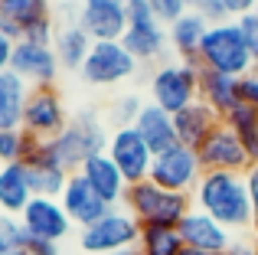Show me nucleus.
Listing matches in <instances>:
<instances>
[{
	"label": "nucleus",
	"mask_w": 258,
	"mask_h": 255,
	"mask_svg": "<svg viewBox=\"0 0 258 255\" xmlns=\"http://www.w3.org/2000/svg\"><path fill=\"white\" fill-rule=\"evenodd\" d=\"M193 206L226 226L232 236L252 229V197L245 173H216L206 170L193 190Z\"/></svg>",
	"instance_id": "obj_1"
},
{
	"label": "nucleus",
	"mask_w": 258,
	"mask_h": 255,
	"mask_svg": "<svg viewBox=\"0 0 258 255\" xmlns=\"http://www.w3.org/2000/svg\"><path fill=\"white\" fill-rule=\"evenodd\" d=\"M121 206H124L141 226H167V229H176V226L186 219V213L193 210V197H189V193L160 190L154 180H141V183L127 186Z\"/></svg>",
	"instance_id": "obj_2"
},
{
	"label": "nucleus",
	"mask_w": 258,
	"mask_h": 255,
	"mask_svg": "<svg viewBox=\"0 0 258 255\" xmlns=\"http://www.w3.org/2000/svg\"><path fill=\"white\" fill-rule=\"evenodd\" d=\"M108 141H111V134H108L101 115L95 108H82L69 118L66 131L59 134V138H52L49 144H52V151H56L59 164L69 173H79L88 157L108 151Z\"/></svg>",
	"instance_id": "obj_3"
},
{
	"label": "nucleus",
	"mask_w": 258,
	"mask_h": 255,
	"mask_svg": "<svg viewBox=\"0 0 258 255\" xmlns=\"http://www.w3.org/2000/svg\"><path fill=\"white\" fill-rule=\"evenodd\" d=\"M196 62L209 72H222V76L242 79L248 69H252V56L245 49V39H242L239 20H229V23H216L209 26L206 39L200 46V59Z\"/></svg>",
	"instance_id": "obj_4"
},
{
	"label": "nucleus",
	"mask_w": 258,
	"mask_h": 255,
	"mask_svg": "<svg viewBox=\"0 0 258 255\" xmlns=\"http://www.w3.org/2000/svg\"><path fill=\"white\" fill-rule=\"evenodd\" d=\"M141 239V223L124 210L111 206L98 223L79 229V249L85 255H114L121 249H131Z\"/></svg>",
	"instance_id": "obj_5"
},
{
	"label": "nucleus",
	"mask_w": 258,
	"mask_h": 255,
	"mask_svg": "<svg viewBox=\"0 0 258 255\" xmlns=\"http://www.w3.org/2000/svg\"><path fill=\"white\" fill-rule=\"evenodd\" d=\"M200 98V62H167L151 76V102L157 108L183 111L186 105H193Z\"/></svg>",
	"instance_id": "obj_6"
},
{
	"label": "nucleus",
	"mask_w": 258,
	"mask_h": 255,
	"mask_svg": "<svg viewBox=\"0 0 258 255\" xmlns=\"http://www.w3.org/2000/svg\"><path fill=\"white\" fill-rule=\"evenodd\" d=\"M124 49L131 52L138 62H157L164 56L167 43V26L154 17L147 0H127V30L121 36Z\"/></svg>",
	"instance_id": "obj_7"
},
{
	"label": "nucleus",
	"mask_w": 258,
	"mask_h": 255,
	"mask_svg": "<svg viewBox=\"0 0 258 255\" xmlns=\"http://www.w3.org/2000/svg\"><path fill=\"white\" fill-rule=\"evenodd\" d=\"M66 124H69V108H66L56 85L30 89L26 108H23V131L39 141H52L66 131Z\"/></svg>",
	"instance_id": "obj_8"
},
{
	"label": "nucleus",
	"mask_w": 258,
	"mask_h": 255,
	"mask_svg": "<svg viewBox=\"0 0 258 255\" xmlns=\"http://www.w3.org/2000/svg\"><path fill=\"white\" fill-rule=\"evenodd\" d=\"M203 173L206 170H203V164H200V154H196L193 147H183V144L157 154V157H154V167H151V180L160 190L189 193V197H193V190H196Z\"/></svg>",
	"instance_id": "obj_9"
},
{
	"label": "nucleus",
	"mask_w": 258,
	"mask_h": 255,
	"mask_svg": "<svg viewBox=\"0 0 258 255\" xmlns=\"http://www.w3.org/2000/svg\"><path fill=\"white\" fill-rule=\"evenodd\" d=\"M138 69H141V62L124 49V43H95L82 66V79L88 85L105 89V85L127 82Z\"/></svg>",
	"instance_id": "obj_10"
},
{
	"label": "nucleus",
	"mask_w": 258,
	"mask_h": 255,
	"mask_svg": "<svg viewBox=\"0 0 258 255\" xmlns=\"http://www.w3.org/2000/svg\"><path fill=\"white\" fill-rule=\"evenodd\" d=\"M196 154H200L203 170H216V173H248L255 167L252 157H248V151H245V144H242V141L235 138V131L226 128V124L216 128V131L196 147Z\"/></svg>",
	"instance_id": "obj_11"
},
{
	"label": "nucleus",
	"mask_w": 258,
	"mask_h": 255,
	"mask_svg": "<svg viewBox=\"0 0 258 255\" xmlns=\"http://www.w3.org/2000/svg\"><path fill=\"white\" fill-rule=\"evenodd\" d=\"M108 157L114 160V167H118L121 177L127 180V186L141 183V180H151L154 154L134 128H114L111 141H108Z\"/></svg>",
	"instance_id": "obj_12"
},
{
	"label": "nucleus",
	"mask_w": 258,
	"mask_h": 255,
	"mask_svg": "<svg viewBox=\"0 0 258 255\" xmlns=\"http://www.w3.org/2000/svg\"><path fill=\"white\" fill-rule=\"evenodd\" d=\"M59 56L52 46L46 43H30V39H17L10 56V72H17L30 89L36 85H56L59 79Z\"/></svg>",
	"instance_id": "obj_13"
},
{
	"label": "nucleus",
	"mask_w": 258,
	"mask_h": 255,
	"mask_svg": "<svg viewBox=\"0 0 258 255\" xmlns=\"http://www.w3.org/2000/svg\"><path fill=\"white\" fill-rule=\"evenodd\" d=\"M20 223L30 236H39V239H49V242H62L76 226H72L69 213L62 210V203L52 197H33L30 206L20 213Z\"/></svg>",
	"instance_id": "obj_14"
},
{
	"label": "nucleus",
	"mask_w": 258,
	"mask_h": 255,
	"mask_svg": "<svg viewBox=\"0 0 258 255\" xmlns=\"http://www.w3.org/2000/svg\"><path fill=\"white\" fill-rule=\"evenodd\" d=\"M176 232H180L186 249H200V252H213V255H222L235 239L226 226H219L213 216H206V213L196 210V206L186 213V219L176 226Z\"/></svg>",
	"instance_id": "obj_15"
},
{
	"label": "nucleus",
	"mask_w": 258,
	"mask_h": 255,
	"mask_svg": "<svg viewBox=\"0 0 258 255\" xmlns=\"http://www.w3.org/2000/svg\"><path fill=\"white\" fill-rule=\"evenodd\" d=\"M59 203H62V210L69 213L72 226H79V229H85V226L98 223L101 216H105L111 206L105 203V200L98 197V193L88 186V180L82 177V173H72L69 183H66L62 197H59Z\"/></svg>",
	"instance_id": "obj_16"
},
{
	"label": "nucleus",
	"mask_w": 258,
	"mask_h": 255,
	"mask_svg": "<svg viewBox=\"0 0 258 255\" xmlns=\"http://www.w3.org/2000/svg\"><path fill=\"white\" fill-rule=\"evenodd\" d=\"M79 173L88 180V186H92L108 206H121V200H124V193H127V180L121 177V170L114 167V160L108 157V151L88 157Z\"/></svg>",
	"instance_id": "obj_17"
},
{
	"label": "nucleus",
	"mask_w": 258,
	"mask_h": 255,
	"mask_svg": "<svg viewBox=\"0 0 258 255\" xmlns=\"http://www.w3.org/2000/svg\"><path fill=\"white\" fill-rule=\"evenodd\" d=\"M219 124H222V118L216 115V111L209 108L206 102H200V98H196L193 105H186L183 111H176V115H173L176 141H180L183 147H193V151H196V147H200Z\"/></svg>",
	"instance_id": "obj_18"
},
{
	"label": "nucleus",
	"mask_w": 258,
	"mask_h": 255,
	"mask_svg": "<svg viewBox=\"0 0 258 255\" xmlns=\"http://www.w3.org/2000/svg\"><path fill=\"white\" fill-rule=\"evenodd\" d=\"M206 33H209L206 20H203L196 10H186L180 20H173V23L167 26V43H170V49L176 52L180 62H196Z\"/></svg>",
	"instance_id": "obj_19"
},
{
	"label": "nucleus",
	"mask_w": 258,
	"mask_h": 255,
	"mask_svg": "<svg viewBox=\"0 0 258 255\" xmlns=\"http://www.w3.org/2000/svg\"><path fill=\"white\" fill-rule=\"evenodd\" d=\"M79 23L95 43H121L127 30V7H82Z\"/></svg>",
	"instance_id": "obj_20"
},
{
	"label": "nucleus",
	"mask_w": 258,
	"mask_h": 255,
	"mask_svg": "<svg viewBox=\"0 0 258 255\" xmlns=\"http://www.w3.org/2000/svg\"><path fill=\"white\" fill-rule=\"evenodd\" d=\"M134 131L144 138V144L151 147L154 157L180 144V141H176V128H173V115L164 111V108H157L154 102L144 105V111H141L138 121H134Z\"/></svg>",
	"instance_id": "obj_21"
},
{
	"label": "nucleus",
	"mask_w": 258,
	"mask_h": 255,
	"mask_svg": "<svg viewBox=\"0 0 258 255\" xmlns=\"http://www.w3.org/2000/svg\"><path fill=\"white\" fill-rule=\"evenodd\" d=\"M33 200L30 170L26 164H4L0 167V213L20 216Z\"/></svg>",
	"instance_id": "obj_22"
},
{
	"label": "nucleus",
	"mask_w": 258,
	"mask_h": 255,
	"mask_svg": "<svg viewBox=\"0 0 258 255\" xmlns=\"http://www.w3.org/2000/svg\"><path fill=\"white\" fill-rule=\"evenodd\" d=\"M200 102H206L219 118H226L235 105L242 102L239 95V79L222 76V72H209L200 66Z\"/></svg>",
	"instance_id": "obj_23"
},
{
	"label": "nucleus",
	"mask_w": 258,
	"mask_h": 255,
	"mask_svg": "<svg viewBox=\"0 0 258 255\" xmlns=\"http://www.w3.org/2000/svg\"><path fill=\"white\" fill-rule=\"evenodd\" d=\"M92 46H95V39L82 30V23H79V20L59 26L56 39H52V49H56V56H59V66H62V69H69V72H82L88 52H92Z\"/></svg>",
	"instance_id": "obj_24"
},
{
	"label": "nucleus",
	"mask_w": 258,
	"mask_h": 255,
	"mask_svg": "<svg viewBox=\"0 0 258 255\" xmlns=\"http://www.w3.org/2000/svg\"><path fill=\"white\" fill-rule=\"evenodd\" d=\"M26 95H30V85H26L17 72H10V69L0 72V131L23 128Z\"/></svg>",
	"instance_id": "obj_25"
},
{
	"label": "nucleus",
	"mask_w": 258,
	"mask_h": 255,
	"mask_svg": "<svg viewBox=\"0 0 258 255\" xmlns=\"http://www.w3.org/2000/svg\"><path fill=\"white\" fill-rule=\"evenodd\" d=\"M138 249L141 255H180L183 239L176 229H167V226H141Z\"/></svg>",
	"instance_id": "obj_26"
},
{
	"label": "nucleus",
	"mask_w": 258,
	"mask_h": 255,
	"mask_svg": "<svg viewBox=\"0 0 258 255\" xmlns=\"http://www.w3.org/2000/svg\"><path fill=\"white\" fill-rule=\"evenodd\" d=\"M49 13V0H0V20L13 23L17 30H23L30 20L46 17Z\"/></svg>",
	"instance_id": "obj_27"
},
{
	"label": "nucleus",
	"mask_w": 258,
	"mask_h": 255,
	"mask_svg": "<svg viewBox=\"0 0 258 255\" xmlns=\"http://www.w3.org/2000/svg\"><path fill=\"white\" fill-rule=\"evenodd\" d=\"M26 141H30V134H26L23 128L0 131V167H4V164H23Z\"/></svg>",
	"instance_id": "obj_28"
},
{
	"label": "nucleus",
	"mask_w": 258,
	"mask_h": 255,
	"mask_svg": "<svg viewBox=\"0 0 258 255\" xmlns=\"http://www.w3.org/2000/svg\"><path fill=\"white\" fill-rule=\"evenodd\" d=\"M23 239H26V229H23V223H20V216L0 213V255L20 252L23 249Z\"/></svg>",
	"instance_id": "obj_29"
},
{
	"label": "nucleus",
	"mask_w": 258,
	"mask_h": 255,
	"mask_svg": "<svg viewBox=\"0 0 258 255\" xmlns=\"http://www.w3.org/2000/svg\"><path fill=\"white\" fill-rule=\"evenodd\" d=\"M56 33H59L56 17H52V13H46V17L30 20V23H26L23 30H20V39H30V43H46V46H52Z\"/></svg>",
	"instance_id": "obj_30"
},
{
	"label": "nucleus",
	"mask_w": 258,
	"mask_h": 255,
	"mask_svg": "<svg viewBox=\"0 0 258 255\" xmlns=\"http://www.w3.org/2000/svg\"><path fill=\"white\" fill-rule=\"evenodd\" d=\"M141 111H144V102H141L138 95H124V98H118V102L111 105L108 118L114 121V128H134Z\"/></svg>",
	"instance_id": "obj_31"
},
{
	"label": "nucleus",
	"mask_w": 258,
	"mask_h": 255,
	"mask_svg": "<svg viewBox=\"0 0 258 255\" xmlns=\"http://www.w3.org/2000/svg\"><path fill=\"white\" fill-rule=\"evenodd\" d=\"M147 7L154 10V17H157L164 26H170L173 20H180L183 13L189 10V7H186V0H147Z\"/></svg>",
	"instance_id": "obj_32"
},
{
	"label": "nucleus",
	"mask_w": 258,
	"mask_h": 255,
	"mask_svg": "<svg viewBox=\"0 0 258 255\" xmlns=\"http://www.w3.org/2000/svg\"><path fill=\"white\" fill-rule=\"evenodd\" d=\"M239 30H242V39H245V49L252 56V62L258 66V13H245L239 20Z\"/></svg>",
	"instance_id": "obj_33"
},
{
	"label": "nucleus",
	"mask_w": 258,
	"mask_h": 255,
	"mask_svg": "<svg viewBox=\"0 0 258 255\" xmlns=\"http://www.w3.org/2000/svg\"><path fill=\"white\" fill-rule=\"evenodd\" d=\"M193 10L200 13V17L206 20L209 26H216V23H229V20H232V17H229V10L222 7V0H200Z\"/></svg>",
	"instance_id": "obj_34"
},
{
	"label": "nucleus",
	"mask_w": 258,
	"mask_h": 255,
	"mask_svg": "<svg viewBox=\"0 0 258 255\" xmlns=\"http://www.w3.org/2000/svg\"><path fill=\"white\" fill-rule=\"evenodd\" d=\"M239 95H242L245 105H255L258 108V66H252V69L239 79Z\"/></svg>",
	"instance_id": "obj_35"
},
{
	"label": "nucleus",
	"mask_w": 258,
	"mask_h": 255,
	"mask_svg": "<svg viewBox=\"0 0 258 255\" xmlns=\"http://www.w3.org/2000/svg\"><path fill=\"white\" fill-rule=\"evenodd\" d=\"M23 252H26V255H62V252H59V242H49V239L30 236V232H26V239H23Z\"/></svg>",
	"instance_id": "obj_36"
},
{
	"label": "nucleus",
	"mask_w": 258,
	"mask_h": 255,
	"mask_svg": "<svg viewBox=\"0 0 258 255\" xmlns=\"http://www.w3.org/2000/svg\"><path fill=\"white\" fill-rule=\"evenodd\" d=\"M245 183H248V197H252V239L258 242V164L245 173Z\"/></svg>",
	"instance_id": "obj_37"
},
{
	"label": "nucleus",
	"mask_w": 258,
	"mask_h": 255,
	"mask_svg": "<svg viewBox=\"0 0 258 255\" xmlns=\"http://www.w3.org/2000/svg\"><path fill=\"white\" fill-rule=\"evenodd\" d=\"M222 255H258V242L252 236H235L232 245H229Z\"/></svg>",
	"instance_id": "obj_38"
},
{
	"label": "nucleus",
	"mask_w": 258,
	"mask_h": 255,
	"mask_svg": "<svg viewBox=\"0 0 258 255\" xmlns=\"http://www.w3.org/2000/svg\"><path fill=\"white\" fill-rule=\"evenodd\" d=\"M255 4H258V0H222V7L229 10L232 20H242L245 13H255Z\"/></svg>",
	"instance_id": "obj_39"
},
{
	"label": "nucleus",
	"mask_w": 258,
	"mask_h": 255,
	"mask_svg": "<svg viewBox=\"0 0 258 255\" xmlns=\"http://www.w3.org/2000/svg\"><path fill=\"white\" fill-rule=\"evenodd\" d=\"M10 56H13V39L0 30V72L10 69Z\"/></svg>",
	"instance_id": "obj_40"
},
{
	"label": "nucleus",
	"mask_w": 258,
	"mask_h": 255,
	"mask_svg": "<svg viewBox=\"0 0 258 255\" xmlns=\"http://www.w3.org/2000/svg\"><path fill=\"white\" fill-rule=\"evenodd\" d=\"M82 7H127V0H85Z\"/></svg>",
	"instance_id": "obj_41"
},
{
	"label": "nucleus",
	"mask_w": 258,
	"mask_h": 255,
	"mask_svg": "<svg viewBox=\"0 0 258 255\" xmlns=\"http://www.w3.org/2000/svg\"><path fill=\"white\" fill-rule=\"evenodd\" d=\"M114 255H141L138 245H131V249H121V252H114Z\"/></svg>",
	"instance_id": "obj_42"
},
{
	"label": "nucleus",
	"mask_w": 258,
	"mask_h": 255,
	"mask_svg": "<svg viewBox=\"0 0 258 255\" xmlns=\"http://www.w3.org/2000/svg\"><path fill=\"white\" fill-rule=\"evenodd\" d=\"M180 255H213V252H200V249H186V245H183Z\"/></svg>",
	"instance_id": "obj_43"
},
{
	"label": "nucleus",
	"mask_w": 258,
	"mask_h": 255,
	"mask_svg": "<svg viewBox=\"0 0 258 255\" xmlns=\"http://www.w3.org/2000/svg\"><path fill=\"white\" fill-rule=\"evenodd\" d=\"M7 255H26V252H23V249H20V252H7Z\"/></svg>",
	"instance_id": "obj_44"
},
{
	"label": "nucleus",
	"mask_w": 258,
	"mask_h": 255,
	"mask_svg": "<svg viewBox=\"0 0 258 255\" xmlns=\"http://www.w3.org/2000/svg\"><path fill=\"white\" fill-rule=\"evenodd\" d=\"M255 13H258V4H255Z\"/></svg>",
	"instance_id": "obj_45"
}]
</instances>
